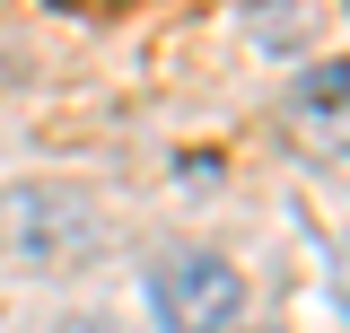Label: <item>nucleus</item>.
Returning <instances> with one entry per match:
<instances>
[{
  "label": "nucleus",
  "instance_id": "nucleus-1",
  "mask_svg": "<svg viewBox=\"0 0 350 333\" xmlns=\"http://www.w3.org/2000/svg\"><path fill=\"white\" fill-rule=\"evenodd\" d=\"M105 246V210L79 184H0V263L18 272H70Z\"/></svg>",
  "mask_w": 350,
  "mask_h": 333
},
{
  "label": "nucleus",
  "instance_id": "nucleus-2",
  "mask_svg": "<svg viewBox=\"0 0 350 333\" xmlns=\"http://www.w3.org/2000/svg\"><path fill=\"white\" fill-rule=\"evenodd\" d=\"M149 307L167 333H228L245 307V281H237L228 254H167L149 272Z\"/></svg>",
  "mask_w": 350,
  "mask_h": 333
},
{
  "label": "nucleus",
  "instance_id": "nucleus-3",
  "mask_svg": "<svg viewBox=\"0 0 350 333\" xmlns=\"http://www.w3.org/2000/svg\"><path fill=\"white\" fill-rule=\"evenodd\" d=\"M350 71H342V62H324V71H306V79H298V114H324V123H342V97H350Z\"/></svg>",
  "mask_w": 350,
  "mask_h": 333
},
{
  "label": "nucleus",
  "instance_id": "nucleus-4",
  "mask_svg": "<svg viewBox=\"0 0 350 333\" xmlns=\"http://www.w3.org/2000/svg\"><path fill=\"white\" fill-rule=\"evenodd\" d=\"M53 333H105V325H96V316H62Z\"/></svg>",
  "mask_w": 350,
  "mask_h": 333
}]
</instances>
